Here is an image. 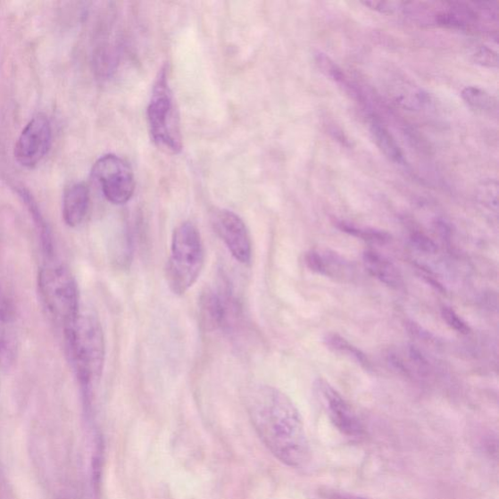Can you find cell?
Returning a JSON list of instances; mask_svg holds the SVG:
<instances>
[{
    "instance_id": "cell-2",
    "label": "cell",
    "mask_w": 499,
    "mask_h": 499,
    "mask_svg": "<svg viewBox=\"0 0 499 499\" xmlns=\"http://www.w3.org/2000/svg\"><path fill=\"white\" fill-rule=\"evenodd\" d=\"M71 364L84 388H90L103 374L105 345L97 315L81 311L77 320L63 328Z\"/></svg>"
},
{
    "instance_id": "cell-20",
    "label": "cell",
    "mask_w": 499,
    "mask_h": 499,
    "mask_svg": "<svg viewBox=\"0 0 499 499\" xmlns=\"http://www.w3.org/2000/svg\"><path fill=\"white\" fill-rule=\"evenodd\" d=\"M498 183L497 180L486 179L478 189V198L486 206L497 211Z\"/></svg>"
},
{
    "instance_id": "cell-24",
    "label": "cell",
    "mask_w": 499,
    "mask_h": 499,
    "mask_svg": "<svg viewBox=\"0 0 499 499\" xmlns=\"http://www.w3.org/2000/svg\"><path fill=\"white\" fill-rule=\"evenodd\" d=\"M365 6L382 14H395L407 10L408 3L397 2H365Z\"/></svg>"
},
{
    "instance_id": "cell-7",
    "label": "cell",
    "mask_w": 499,
    "mask_h": 499,
    "mask_svg": "<svg viewBox=\"0 0 499 499\" xmlns=\"http://www.w3.org/2000/svg\"><path fill=\"white\" fill-rule=\"evenodd\" d=\"M52 137V125L47 116H35L18 137L14 148L17 162L26 168L37 166L48 154Z\"/></svg>"
},
{
    "instance_id": "cell-27",
    "label": "cell",
    "mask_w": 499,
    "mask_h": 499,
    "mask_svg": "<svg viewBox=\"0 0 499 499\" xmlns=\"http://www.w3.org/2000/svg\"><path fill=\"white\" fill-rule=\"evenodd\" d=\"M62 499H66V498H62Z\"/></svg>"
},
{
    "instance_id": "cell-26",
    "label": "cell",
    "mask_w": 499,
    "mask_h": 499,
    "mask_svg": "<svg viewBox=\"0 0 499 499\" xmlns=\"http://www.w3.org/2000/svg\"><path fill=\"white\" fill-rule=\"evenodd\" d=\"M305 262L312 271L327 276L325 258L320 253L315 251L307 253Z\"/></svg>"
},
{
    "instance_id": "cell-10",
    "label": "cell",
    "mask_w": 499,
    "mask_h": 499,
    "mask_svg": "<svg viewBox=\"0 0 499 499\" xmlns=\"http://www.w3.org/2000/svg\"><path fill=\"white\" fill-rule=\"evenodd\" d=\"M90 206V191L87 185L78 183L65 190L62 196V218L70 228L79 227L87 218Z\"/></svg>"
},
{
    "instance_id": "cell-25",
    "label": "cell",
    "mask_w": 499,
    "mask_h": 499,
    "mask_svg": "<svg viewBox=\"0 0 499 499\" xmlns=\"http://www.w3.org/2000/svg\"><path fill=\"white\" fill-rule=\"evenodd\" d=\"M411 241L412 245L421 252L434 254L437 251V244H435L428 237L423 235V233L413 232L411 237Z\"/></svg>"
},
{
    "instance_id": "cell-21",
    "label": "cell",
    "mask_w": 499,
    "mask_h": 499,
    "mask_svg": "<svg viewBox=\"0 0 499 499\" xmlns=\"http://www.w3.org/2000/svg\"><path fill=\"white\" fill-rule=\"evenodd\" d=\"M339 229L349 233L350 236L357 237L361 239L374 241V242H386L389 237L385 232L374 229H362L355 228L354 226L345 224V222H339L337 225Z\"/></svg>"
},
{
    "instance_id": "cell-14",
    "label": "cell",
    "mask_w": 499,
    "mask_h": 499,
    "mask_svg": "<svg viewBox=\"0 0 499 499\" xmlns=\"http://www.w3.org/2000/svg\"><path fill=\"white\" fill-rule=\"evenodd\" d=\"M390 92L392 93L393 99H395L401 107L410 111L420 110L428 102V96L427 93L407 80L395 81L393 83Z\"/></svg>"
},
{
    "instance_id": "cell-3",
    "label": "cell",
    "mask_w": 499,
    "mask_h": 499,
    "mask_svg": "<svg viewBox=\"0 0 499 499\" xmlns=\"http://www.w3.org/2000/svg\"><path fill=\"white\" fill-rule=\"evenodd\" d=\"M204 262L205 252L200 232L191 222H183L174 231L171 254L166 267L170 290L178 295L187 293L197 281Z\"/></svg>"
},
{
    "instance_id": "cell-18",
    "label": "cell",
    "mask_w": 499,
    "mask_h": 499,
    "mask_svg": "<svg viewBox=\"0 0 499 499\" xmlns=\"http://www.w3.org/2000/svg\"><path fill=\"white\" fill-rule=\"evenodd\" d=\"M325 343L327 346L334 350V352L348 356L355 360L361 366L368 368L369 361L365 354L347 342L345 337L337 334H329L325 337Z\"/></svg>"
},
{
    "instance_id": "cell-22",
    "label": "cell",
    "mask_w": 499,
    "mask_h": 499,
    "mask_svg": "<svg viewBox=\"0 0 499 499\" xmlns=\"http://www.w3.org/2000/svg\"><path fill=\"white\" fill-rule=\"evenodd\" d=\"M472 60L476 65L487 69H497L498 54L494 49L487 46H480L473 53Z\"/></svg>"
},
{
    "instance_id": "cell-17",
    "label": "cell",
    "mask_w": 499,
    "mask_h": 499,
    "mask_svg": "<svg viewBox=\"0 0 499 499\" xmlns=\"http://www.w3.org/2000/svg\"><path fill=\"white\" fill-rule=\"evenodd\" d=\"M462 98L473 110L491 115L497 114V99L485 89L467 87L462 91Z\"/></svg>"
},
{
    "instance_id": "cell-1",
    "label": "cell",
    "mask_w": 499,
    "mask_h": 499,
    "mask_svg": "<svg viewBox=\"0 0 499 499\" xmlns=\"http://www.w3.org/2000/svg\"><path fill=\"white\" fill-rule=\"evenodd\" d=\"M245 405L254 431L276 459L293 469L311 462L304 424L289 396L270 386H254L246 392Z\"/></svg>"
},
{
    "instance_id": "cell-23",
    "label": "cell",
    "mask_w": 499,
    "mask_h": 499,
    "mask_svg": "<svg viewBox=\"0 0 499 499\" xmlns=\"http://www.w3.org/2000/svg\"><path fill=\"white\" fill-rule=\"evenodd\" d=\"M441 314L444 321L453 329L454 331L463 335L470 333V327L450 307H443Z\"/></svg>"
},
{
    "instance_id": "cell-12",
    "label": "cell",
    "mask_w": 499,
    "mask_h": 499,
    "mask_svg": "<svg viewBox=\"0 0 499 499\" xmlns=\"http://www.w3.org/2000/svg\"><path fill=\"white\" fill-rule=\"evenodd\" d=\"M200 322L207 331H214L226 324L228 304L224 296L215 291L207 290L199 302Z\"/></svg>"
},
{
    "instance_id": "cell-16",
    "label": "cell",
    "mask_w": 499,
    "mask_h": 499,
    "mask_svg": "<svg viewBox=\"0 0 499 499\" xmlns=\"http://www.w3.org/2000/svg\"><path fill=\"white\" fill-rule=\"evenodd\" d=\"M17 194L27 206L30 216L34 219L35 224L37 225L38 231L40 232L42 245H44V248L48 254V256L52 257L53 240L51 232L44 215L41 214L37 201L35 200L34 196L30 195L29 191L23 187H17Z\"/></svg>"
},
{
    "instance_id": "cell-8",
    "label": "cell",
    "mask_w": 499,
    "mask_h": 499,
    "mask_svg": "<svg viewBox=\"0 0 499 499\" xmlns=\"http://www.w3.org/2000/svg\"><path fill=\"white\" fill-rule=\"evenodd\" d=\"M211 221L232 256L241 263H249L252 259V242L245 222L226 209L215 210L211 215Z\"/></svg>"
},
{
    "instance_id": "cell-11",
    "label": "cell",
    "mask_w": 499,
    "mask_h": 499,
    "mask_svg": "<svg viewBox=\"0 0 499 499\" xmlns=\"http://www.w3.org/2000/svg\"><path fill=\"white\" fill-rule=\"evenodd\" d=\"M17 350L13 313L4 297L0 295V367L12 366L16 359Z\"/></svg>"
},
{
    "instance_id": "cell-5",
    "label": "cell",
    "mask_w": 499,
    "mask_h": 499,
    "mask_svg": "<svg viewBox=\"0 0 499 499\" xmlns=\"http://www.w3.org/2000/svg\"><path fill=\"white\" fill-rule=\"evenodd\" d=\"M38 288L46 309L63 328L77 320L81 312L79 285L66 265L46 264L38 274Z\"/></svg>"
},
{
    "instance_id": "cell-6",
    "label": "cell",
    "mask_w": 499,
    "mask_h": 499,
    "mask_svg": "<svg viewBox=\"0 0 499 499\" xmlns=\"http://www.w3.org/2000/svg\"><path fill=\"white\" fill-rule=\"evenodd\" d=\"M92 176L111 204L123 205L132 198L136 187L133 170L121 157L102 156L94 164Z\"/></svg>"
},
{
    "instance_id": "cell-4",
    "label": "cell",
    "mask_w": 499,
    "mask_h": 499,
    "mask_svg": "<svg viewBox=\"0 0 499 499\" xmlns=\"http://www.w3.org/2000/svg\"><path fill=\"white\" fill-rule=\"evenodd\" d=\"M146 118L152 139L158 148L171 154L182 152L179 116L173 93L168 85L166 69L159 73L148 104Z\"/></svg>"
},
{
    "instance_id": "cell-19",
    "label": "cell",
    "mask_w": 499,
    "mask_h": 499,
    "mask_svg": "<svg viewBox=\"0 0 499 499\" xmlns=\"http://www.w3.org/2000/svg\"><path fill=\"white\" fill-rule=\"evenodd\" d=\"M314 59L318 69H320L328 79H330L337 83L345 82V77L343 70L339 68L330 57L324 54V53L318 51L315 53Z\"/></svg>"
},
{
    "instance_id": "cell-9",
    "label": "cell",
    "mask_w": 499,
    "mask_h": 499,
    "mask_svg": "<svg viewBox=\"0 0 499 499\" xmlns=\"http://www.w3.org/2000/svg\"><path fill=\"white\" fill-rule=\"evenodd\" d=\"M320 389L325 400L329 416L335 427L347 437H359L362 434V424L347 402L324 381L321 382Z\"/></svg>"
},
{
    "instance_id": "cell-13",
    "label": "cell",
    "mask_w": 499,
    "mask_h": 499,
    "mask_svg": "<svg viewBox=\"0 0 499 499\" xmlns=\"http://www.w3.org/2000/svg\"><path fill=\"white\" fill-rule=\"evenodd\" d=\"M364 264L370 275L389 287H398L401 276L395 264L374 251H366L363 256Z\"/></svg>"
},
{
    "instance_id": "cell-15",
    "label": "cell",
    "mask_w": 499,
    "mask_h": 499,
    "mask_svg": "<svg viewBox=\"0 0 499 499\" xmlns=\"http://www.w3.org/2000/svg\"><path fill=\"white\" fill-rule=\"evenodd\" d=\"M370 132L371 137L379 148L392 162L402 164L404 163V154L401 150L395 137L390 133L384 124L378 121L373 120L370 122Z\"/></svg>"
}]
</instances>
